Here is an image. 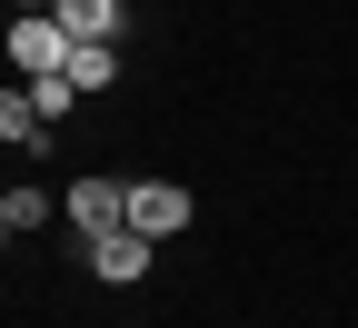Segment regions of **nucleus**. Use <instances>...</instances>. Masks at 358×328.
I'll use <instances>...</instances> for the list:
<instances>
[{
    "label": "nucleus",
    "instance_id": "nucleus-5",
    "mask_svg": "<svg viewBox=\"0 0 358 328\" xmlns=\"http://www.w3.org/2000/svg\"><path fill=\"white\" fill-rule=\"evenodd\" d=\"M0 139H10V150H50V120H40L30 90H0Z\"/></svg>",
    "mask_w": 358,
    "mask_h": 328
},
{
    "label": "nucleus",
    "instance_id": "nucleus-4",
    "mask_svg": "<svg viewBox=\"0 0 358 328\" xmlns=\"http://www.w3.org/2000/svg\"><path fill=\"white\" fill-rule=\"evenodd\" d=\"M150 249H159V239H140V229H110V239H90V269H100V278H120V289H129V278L150 269Z\"/></svg>",
    "mask_w": 358,
    "mask_h": 328
},
{
    "label": "nucleus",
    "instance_id": "nucleus-10",
    "mask_svg": "<svg viewBox=\"0 0 358 328\" xmlns=\"http://www.w3.org/2000/svg\"><path fill=\"white\" fill-rule=\"evenodd\" d=\"M10 10H60V0H10Z\"/></svg>",
    "mask_w": 358,
    "mask_h": 328
},
{
    "label": "nucleus",
    "instance_id": "nucleus-6",
    "mask_svg": "<svg viewBox=\"0 0 358 328\" xmlns=\"http://www.w3.org/2000/svg\"><path fill=\"white\" fill-rule=\"evenodd\" d=\"M120 20H129V0H60L70 40H120Z\"/></svg>",
    "mask_w": 358,
    "mask_h": 328
},
{
    "label": "nucleus",
    "instance_id": "nucleus-1",
    "mask_svg": "<svg viewBox=\"0 0 358 328\" xmlns=\"http://www.w3.org/2000/svg\"><path fill=\"white\" fill-rule=\"evenodd\" d=\"M70 50L80 40L60 30V10H10V70L20 80H70Z\"/></svg>",
    "mask_w": 358,
    "mask_h": 328
},
{
    "label": "nucleus",
    "instance_id": "nucleus-7",
    "mask_svg": "<svg viewBox=\"0 0 358 328\" xmlns=\"http://www.w3.org/2000/svg\"><path fill=\"white\" fill-rule=\"evenodd\" d=\"M50 209H60V199H50V190H30V179H20V190L0 199V229H10V239H30V229H50Z\"/></svg>",
    "mask_w": 358,
    "mask_h": 328
},
{
    "label": "nucleus",
    "instance_id": "nucleus-2",
    "mask_svg": "<svg viewBox=\"0 0 358 328\" xmlns=\"http://www.w3.org/2000/svg\"><path fill=\"white\" fill-rule=\"evenodd\" d=\"M60 209H70L80 239H110V229H129V179H100V169H90V179L60 190Z\"/></svg>",
    "mask_w": 358,
    "mask_h": 328
},
{
    "label": "nucleus",
    "instance_id": "nucleus-9",
    "mask_svg": "<svg viewBox=\"0 0 358 328\" xmlns=\"http://www.w3.org/2000/svg\"><path fill=\"white\" fill-rule=\"evenodd\" d=\"M20 90H30V100H40V120H50V129H60V110L80 100V90H70V80H20Z\"/></svg>",
    "mask_w": 358,
    "mask_h": 328
},
{
    "label": "nucleus",
    "instance_id": "nucleus-3",
    "mask_svg": "<svg viewBox=\"0 0 358 328\" xmlns=\"http://www.w3.org/2000/svg\"><path fill=\"white\" fill-rule=\"evenodd\" d=\"M129 229H140V239H179V229H189V190H169V179H129Z\"/></svg>",
    "mask_w": 358,
    "mask_h": 328
},
{
    "label": "nucleus",
    "instance_id": "nucleus-8",
    "mask_svg": "<svg viewBox=\"0 0 358 328\" xmlns=\"http://www.w3.org/2000/svg\"><path fill=\"white\" fill-rule=\"evenodd\" d=\"M120 80V40H80L70 50V90H110Z\"/></svg>",
    "mask_w": 358,
    "mask_h": 328
}]
</instances>
